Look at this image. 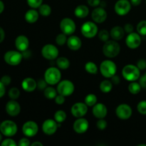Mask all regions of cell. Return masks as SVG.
Segmentation results:
<instances>
[{
	"label": "cell",
	"mask_w": 146,
	"mask_h": 146,
	"mask_svg": "<svg viewBox=\"0 0 146 146\" xmlns=\"http://www.w3.org/2000/svg\"><path fill=\"white\" fill-rule=\"evenodd\" d=\"M81 32L85 38H94L98 33V26L94 21H86L81 26Z\"/></svg>",
	"instance_id": "5"
},
{
	"label": "cell",
	"mask_w": 146,
	"mask_h": 146,
	"mask_svg": "<svg viewBox=\"0 0 146 146\" xmlns=\"http://www.w3.org/2000/svg\"><path fill=\"white\" fill-rule=\"evenodd\" d=\"M92 113L94 117L98 119L104 118L108 114V108L105 104L98 103L93 106Z\"/></svg>",
	"instance_id": "20"
},
{
	"label": "cell",
	"mask_w": 146,
	"mask_h": 146,
	"mask_svg": "<svg viewBox=\"0 0 146 146\" xmlns=\"http://www.w3.org/2000/svg\"><path fill=\"white\" fill-rule=\"evenodd\" d=\"M44 78L48 85H56L61 81V73L60 69L58 67H49L46 70Z\"/></svg>",
	"instance_id": "3"
},
{
	"label": "cell",
	"mask_w": 146,
	"mask_h": 146,
	"mask_svg": "<svg viewBox=\"0 0 146 146\" xmlns=\"http://www.w3.org/2000/svg\"><path fill=\"white\" fill-rule=\"evenodd\" d=\"M38 9L40 15L44 17H49L51 14V11H52L51 6L47 4H42Z\"/></svg>",
	"instance_id": "30"
},
{
	"label": "cell",
	"mask_w": 146,
	"mask_h": 146,
	"mask_svg": "<svg viewBox=\"0 0 146 146\" xmlns=\"http://www.w3.org/2000/svg\"><path fill=\"white\" fill-rule=\"evenodd\" d=\"M67 35L66 34H64V33L61 32V34H58V35L56 36L55 41L57 45L58 46H64V44H66L67 42Z\"/></svg>",
	"instance_id": "36"
},
{
	"label": "cell",
	"mask_w": 146,
	"mask_h": 146,
	"mask_svg": "<svg viewBox=\"0 0 146 146\" xmlns=\"http://www.w3.org/2000/svg\"><path fill=\"white\" fill-rule=\"evenodd\" d=\"M88 5L92 7H97L101 4V0H87Z\"/></svg>",
	"instance_id": "50"
},
{
	"label": "cell",
	"mask_w": 146,
	"mask_h": 146,
	"mask_svg": "<svg viewBox=\"0 0 146 146\" xmlns=\"http://www.w3.org/2000/svg\"><path fill=\"white\" fill-rule=\"evenodd\" d=\"M47 85H48V84L44 78V79H39L37 81V88L40 91H44V89L47 87Z\"/></svg>",
	"instance_id": "42"
},
{
	"label": "cell",
	"mask_w": 146,
	"mask_h": 146,
	"mask_svg": "<svg viewBox=\"0 0 146 146\" xmlns=\"http://www.w3.org/2000/svg\"><path fill=\"white\" fill-rule=\"evenodd\" d=\"M9 97L12 100H17L20 96V91L17 87H13L10 88L8 92Z\"/></svg>",
	"instance_id": "37"
},
{
	"label": "cell",
	"mask_w": 146,
	"mask_h": 146,
	"mask_svg": "<svg viewBox=\"0 0 146 146\" xmlns=\"http://www.w3.org/2000/svg\"><path fill=\"white\" fill-rule=\"evenodd\" d=\"M137 66L138 67L140 70H145L146 69V60L144 59V58H141V59H139L137 62L136 64Z\"/></svg>",
	"instance_id": "46"
},
{
	"label": "cell",
	"mask_w": 146,
	"mask_h": 146,
	"mask_svg": "<svg viewBox=\"0 0 146 146\" xmlns=\"http://www.w3.org/2000/svg\"><path fill=\"white\" fill-rule=\"evenodd\" d=\"M128 91L131 93L133 95H137L141 92L142 87H141V84L139 82H136V81H132L129 84L128 86Z\"/></svg>",
	"instance_id": "29"
},
{
	"label": "cell",
	"mask_w": 146,
	"mask_h": 146,
	"mask_svg": "<svg viewBox=\"0 0 146 146\" xmlns=\"http://www.w3.org/2000/svg\"><path fill=\"white\" fill-rule=\"evenodd\" d=\"M1 141H2V133L0 132V142H1Z\"/></svg>",
	"instance_id": "58"
},
{
	"label": "cell",
	"mask_w": 146,
	"mask_h": 146,
	"mask_svg": "<svg viewBox=\"0 0 146 146\" xmlns=\"http://www.w3.org/2000/svg\"><path fill=\"white\" fill-rule=\"evenodd\" d=\"M138 146H146V144H139Z\"/></svg>",
	"instance_id": "59"
},
{
	"label": "cell",
	"mask_w": 146,
	"mask_h": 146,
	"mask_svg": "<svg viewBox=\"0 0 146 146\" xmlns=\"http://www.w3.org/2000/svg\"><path fill=\"white\" fill-rule=\"evenodd\" d=\"M138 80H139V84H141L142 88H146V72L144 73L142 76L141 75Z\"/></svg>",
	"instance_id": "49"
},
{
	"label": "cell",
	"mask_w": 146,
	"mask_h": 146,
	"mask_svg": "<svg viewBox=\"0 0 146 146\" xmlns=\"http://www.w3.org/2000/svg\"><path fill=\"white\" fill-rule=\"evenodd\" d=\"M103 53L107 58H113L119 55L121 52V46L115 40H108L106 41L103 46Z\"/></svg>",
	"instance_id": "1"
},
{
	"label": "cell",
	"mask_w": 146,
	"mask_h": 146,
	"mask_svg": "<svg viewBox=\"0 0 146 146\" xmlns=\"http://www.w3.org/2000/svg\"><path fill=\"white\" fill-rule=\"evenodd\" d=\"M21 88L27 92H33L37 88V81L31 77H27L21 82Z\"/></svg>",
	"instance_id": "23"
},
{
	"label": "cell",
	"mask_w": 146,
	"mask_h": 146,
	"mask_svg": "<svg viewBox=\"0 0 146 146\" xmlns=\"http://www.w3.org/2000/svg\"><path fill=\"white\" fill-rule=\"evenodd\" d=\"M18 145L19 146H29L31 145V143H30V141L29 140L28 137H27V138H21L19 141Z\"/></svg>",
	"instance_id": "47"
},
{
	"label": "cell",
	"mask_w": 146,
	"mask_h": 146,
	"mask_svg": "<svg viewBox=\"0 0 146 146\" xmlns=\"http://www.w3.org/2000/svg\"><path fill=\"white\" fill-rule=\"evenodd\" d=\"M22 53V55H23V57L24 58H29V57L31 56V52H30V51H29L28 49L26 50V51H23Z\"/></svg>",
	"instance_id": "55"
},
{
	"label": "cell",
	"mask_w": 146,
	"mask_h": 146,
	"mask_svg": "<svg viewBox=\"0 0 146 146\" xmlns=\"http://www.w3.org/2000/svg\"><path fill=\"white\" fill-rule=\"evenodd\" d=\"M108 14L103 7H96L91 12V18L96 24H101L106 20Z\"/></svg>",
	"instance_id": "18"
},
{
	"label": "cell",
	"mask_w": 146,
	"mask_h": 146,
	"mask_svg": "<svg viewBox=\"0 0 146 146\" xmlns=\"http://www.w3.org/2000/svg\"><path fill=\"white\" fill-rule=\"evenodd\" d=\"M5 93H6L5 86H4V84L0 81V98H2V97L5 95Z\"/></svg>",
	"instance_id": "52"
},
{
	"label": "cell",
	"mask_w": 146,
	"mask_h": 146,
	"mask_svg": "<svg viewBox=\"0 0 146 146\" xmlns=\"http://www.w3.org/2000/svg\"><path fill=\"white\" fill-rule=\"evenodd\" d=\"M60 29L61 32L66 34L67 36H71L74 34L76 29V23L71 18L66 17L61 19L59 24Z\"/></svg>",
	"instance_id": "10"
},
{
	"label": "cell",
	"mask_w": 146,
	"mask_h": 146,
	"mask_svg": "<svg viewBox=\"0 0 146 146\" xmlns=\"http://www.w3.org/2000/svg\"><path fill=\"white\" fill-rule=\"evenodd\" d=\"M113 86V84L111 82V80L106 79L101 81L99 86V88L103 93L108 94V93H110L112 91Z\"/></svg>",
	"instance_id": "27"
},
{
	"label": "cell",
	"mask_w": 146,
	"mask_h": 146,
	"mask_svg": "<svg viewBox=\"0 0 146 146\" xmlns=\"http://www.w3.org/2000/svg\"><path fill=\"white\" fill-rule=\"evenodd\" d=\"M4 7H4V2H3L1 0H0V14H1L3 11H4Z\"/></svg>",
	"instance_id": "56"
},
{
	"label": "cell",
	"mask_w": 146,
	"mask_h": 146,
	"mask_svg": "<svg viewBox=\"0 0 146 146\" xmlns=\"http://www.w3.org/2000/svg\"><path fill=\"white\" fill-rule=\"evenodd\" d=\"M115 114L119 119L123 120V121L128 120L132 116V108L128 104H121L115 108Z\"/></svg>",
	"instance_id": "12"
},
{
	"label": "cell",
	"mask_w": 146,
	"mask_h": 146,
	"mask_svg": "<svg viewBox=\"0 0 146 146\" xmlns=\"http://www.w3.org/2000/svg\"><path fill=\"white\" fill-rule=\"evenodd\" d=\"M1 146H16L17 145V143L11 138H7V139L4 140L1 143Z\"/></svg>",
	"instance_id": "43"
},
{
	"label": "cell",
	"mask_w": 146,
	"mask_h": 146,
	"mask_svg": "<svg viewBox=\"0 0 146 146\" xmlns=\"http://www.w3.org/2000/svg\"><path fill=\"white\" fill-rule=\"evenodd\" d=\"M57 92L65 97L70 96L75 91V86L70 80H63L57 84Z\"/></svg>",
	"instance_id": "7"
},
{
	"label": "cell",
	"mask_w": 146,
	"mask_h": 146,
	"mask_svg": "<svg viewBox=\"0 0 146 146\" xmlns=\"http://www.w3.org/2000/svg\"><path fill=\"white\" fill-rule=\"evenodd\" d=\"M24 58L22 55V53L19 51H8L4 54V61L7 63V64L10 66H15L19 65L21 64L22 58Z\"/></svg>",
	"instance_id": "8"
},
{
	"label": "cell",
	"mask_w": 146,
	"mask_h": 146,
	"mask_svg": "<svg viewBox=\"0 0 146 146\" xmlns=\"http://www.w3.org/2000/svg\"><path fill=\"white\" fill-rule=\"evenodd\" d=\"M66 97L64 96L61 95V94H57L56 96L54 98V101H55V103L58 105H62L65 103Z\"/></svg>",
	"instance_id": "44"
},
{
	"label": "cell",
	"mask_w": 146,
	"mask_h": 146,
	"mask_svg": "<svg viewBox=\"0 0 146 146\" xmlns=\"http://www.w3.org/2000/svg\"><path fill=\"white\" fill-rule=\"evenodd\" d=\"M57 90H56L54 87L51 86H47L46 88L44 89V96L48 99H54L55 97L57 95Z\"/></svg>",
	"instance_id": "31"
},
{
	"label": "cell",
	"mask_w": 146,
	"mask_h": 146,
	"mask_svg": "<svg viewBox=\"0 0 146 146\" xmlns=\"http://www.w3.org/2000/svg\"><path fill=\"white\" fill-rule=\"evenodd\" d=\"M0 81H1L3 84H4V85L5 86H9L10 84H11V78L9 76L4 75L1 77V79H0Z\"/></svg>",
	"instance_id": "45"
},
{
	"label": "cell",
	"mask_w": 146,
	"mask_h": 146,
	"mask_svg": "<svg viewBox=\"0 0 146 146\" xmlns=\"http://www.w3.org/2000/svg\"><path fill=\"white\" fill-rule=\"evenodd\" d=\"M88 106L85 103L78 102L74 104L71 108V113L75 118H82L88 112Z\"/></svg>",
	"instance_id": "15"
},
{
	"label": "cell",
	"mask_w": 146,
	"mask_h": 146,
	"mask_svg": "<svg viewBox=\"0 0 146 146\" xmlns=\"http://www.w3.org/2000/svg\"><path fill=\"white\" fill-rule=\"evenodd\" d=\"M131 4L134 7H137V6H139L140 4L142 2V0H130Z\"/></svg>",
	"instance_id": "54"
},
{
	"label": "cell",
	"mask_w": 146,
	"mask_h": 146,
	"mask_svg": "<svg viewBox=\"0 0 146 146\" xmlns=\"http://www.w3.org/2000/svg\"><path fill=\"white\" fill-rule=\"evenodd\" d=\"M125 32L124 31V29L121 27V26H115V27H113L110 31L111 38L113 40H115L117 41L123 39L125 36Z\"/></svg>",
	"instance_id": "24"
},
{
	"label": "cell",
	"mask_w": 146,
	"mask_h": 146,
	"mask_svg": "<svg viewBox=\"0 0 146 146\" xmlns=\"http://www.w3.org/2000/svg\"><path fill=\"white\" fill-rule=\"evenodd\" d=\"M58 128V123L54 119H46L44 121L41 126L42 131L47 135H54L57 131Z\"/></svg>",
	"instance_id": "16"
},
{
	"label": "cell",
	"mask_w": 146,
	"mask_h": 146,
	"mask_svg": "<svg viewBox=\"0 0 146 146\" xmlns=\"http://www.w3.org/2000/svg\"><path fill=\"white\" fill-rule=\"evenodd\" d=\"M98 38H99V39L101 40V41H104V42L108 41L109 38L111 37L110 32L106 29H102L100 31H98Z\"/></svg>",
	"instance_id": "38"
},
{
	"label": "cell",
	"mask_w": 146,
	"mask_h": 146,
	"mask_svg": "<svg viewBox=\"0 0 146 146\" xmlns=\"http://www.w3.org/2000/svg\"><path fill=\"white\" fill-rule=\"evenodd\" d=\"M67 46L71 51H78L81 48L82 41L78 36L75 35H71L67 39Z\"/></svg>",
	"instance_id": "22"
},
{
	"label": "cell",
	"mask_w": 146,
	"mask_h": 146,
	"mask_svg": "<svg viewBox=\"0 0 146 146\" xmlns=\"http://www.w3.org/2000/svg\"><path fill=\"white\" fill-rule=\"evenodd\" d=\"M97 101H98V98L94 94H88L84 98V103L88 107H93L95 104H97Z\"/></svg>",
	"instance_id": "33"
},
{
	"label": "cell",
	"mask_w": 146,
	"mask_h": 146,
	"mask_svg": "<svg viewBox=\"0 0 146 146\" xmlns=\"http://www.w3.org/2000/svg\"><path fill=\"white\" fill-rule=\"evenodd\" d=\"M99 70L103 76L106 78H111L116 74L117 66L111 60H104L100 64Z\"/></svg>",
	"instance_id": "4"
},
{
	"label": "cell",
	"mask_w": 146,
	"mask_h": 146,
	"mask_svg": "<svg viewBox=\"0 0 146 146\" xmlns=\"http://www.w3.org/2000/svg\"><path fill=\"white\" fill-rule=\"evenodd\" d=\"M4 38H5V32L4 30L0 27V44L4 41Z\"/></svg>",
	"instance_id": "53"
},
{
	"label": "cell",
	"mask_w": 146,
	"mask_h": 146,
	"mask_svg": "<svg viewBox=\"0 0 146 146\" xmlns=\"http://www.w3.org/2000/svg\"><path fill=\"white\" fill-rule=\"evenodd\" d=\"M142 40L141 36L138 32H132L128 34L125 38V44L131 49H135L141 46Z\"/></svg>",
	"instance_id": "14"
},
{
	"label": "cell",
	"mask_w": 146,
	"mask_h": 146,
	"mask_svg": "<svg viewBox=\"0 0 146 146\" xmlns=\"http://www.w3.org/2000/svg\"><path fill=\"white\" fill-rule=\"evenodd\" d=\"M85 70L88 74L94 75V74H96L98 73V68L94 62H93V61H88L85 64Z\"/></svg>",
	"instance_id": "32"
},
{
	"label": "cell",
	"mask_w": 146,
	"mask_h": 146,
	"mask_svg": "<svg viewBox=\"0 0 146 146\" xmlns=\"http://www.w3.org/2000/svg\"><path fill=\"white\" fill-rule=\"evenodd\" d=\"M74 14L77 18H86L89 14V9L86 5L80 4V5L77 6L74 9Z\"/></svg>",
	"instance_id": "26"
},
{
	"label": "cell",
	"mask_w": 146,
	"mask_h": 146,
	"mask_svg": "<svg viewBox=\"0 0 146 146\" xmlns=\"http://www.w3.org/2000/svg\"><path fill=\"white\" fill-rule=\"evenodd\" d=\"M22 133L26 137L32 138L34 137L38 131V124L33 121H28L22 125Z\"/></svg>",
	"instance_id": "13"
},
{
	"label": "cell",
	"mask_w": 146,
	"mask_h": 146,
	"mask_svg": "<svg viewBox=\"0 0 146 146\" xmlns=\"http://www.w3.org/2000/svg\"><path fill=\"white\" fill-rule=\"evenodd\" d=\"M70 64H71V63H70L69 59L67 58L66 57L61 56L56 58V66L59 69H67V68H69Z\"/></svg>",
	"instance_id": "28"
},
{
	"label": "cell",
	"mask_w": 146,
	"mask_h": 146,
	"mask_svg": "<svg viewBox=\"0 0 146 146\" xmlns=\"http://www.w3.org/2000/svg\"><path fill=\"white\" fill-rule=\"evenodd\" d=\"M18 131V127L17 123L11 120H6L0 125V132L4 135V136L11 138L16 135Z\"/></svg>",
	"instance_id": "6"
},
{
	"label": "cell",
	"mask_w": 146,
	"mask_h": 146,
	"mask_svg": "<svg viewBox=\"0 0 146 146\" xmlns=\"http://www.w3.org/2000/svg\"><path fill=\"white\" fill-rule=\"evenodd\" d=\"M54 120L56 121L57 123H62L63 122L66 121L67 118V115L66 113V112L63 110H58L55 112L54 113Z\"/></svg>",
	"instance_id": "34"
},
{
	"label": "cell",
	"mask_w": 146,
	"mask_h": 146,
	"mask_svg": "<svg viewBox=\"0 0 146 146\" xmlns=\"http://www.w3.org/2000/svg\"><path fill=\"white\" fill-rule=\"evenodd\" d=\"M41 55L46 59L52 61L58 58L59 55V51L54 44H47L41 48Z\"/></svg>",
	"instance_id": "9"
},
{
	"label": "cell",
	"mask_w": 146,
	"mask_h": 146,
	"mask_svg": "<svg viewBox=\"0 0 146 146\" xmlns=\"http://www.w3.org/2000/svg\"><path fill=\"white\" fill-rule=\"evenodd\" d=\"M27 4L32 9H38L43 4V0H27Z\"/></svg>",
	"instance_id": "40"
},
{
	"label": "cell",
	"mask_w": 146,
	"mask_h": 146,
	"mask_svg": "<svg viewBox=\"0 0 146 146\" xmlns=\"http://www.w3.org/2000/svg\"><path fill=\"white\" fill-rule=\"evenodd\" d=\"M131 7L132 4L129 0H118L114 6V9L118 15L123 17L131 11Z\"/></svg>",
	"instance_id": "11"
},
{
	"label": "cell",
	"mask_w": 146,
	"mask_h": 146,
	"mask_svg": "<svg viewBox=\"0 0 146 146\" xmlns=\"http://www.w3.org/2000/svg\"><path fill=\"white\" fill-rule=\"evenodd\" d=\"M89 128V123L86 118H78L73 124V129L76 133H85Z\"/></svg>",
	"instance_id": "17"
},
{
	"label": "cell",
	"mask_w": 146,
	"mask_h": 146,
	"mask_svg": "<svg viewBox=\"0 0 146 146\" xmlns=\"http://www.w3.org/2000/svg\"><path fill=\"white\" fill-rule=\"evenodd\" d=\"M15 46L17 49L21 52L29 49V40L28 37L24 35L18 36L15 39Z\"/></svg>",
	"instance_id": "21"
},
{
	"label": "cell",
	"mask_w": 146,
	"mask_h": 146,
	"mask_svg": "<svg viewBox=\"0 0 146 146\" xmlns=\"http://www.w3.org/2000/svg\"><path fill=\"white\" fill-rule=\"evenodd\" d=\"M5 110L7 113L10 116H17L21 112V106L16 100L11 99L6 104Z\"/></svg>",
	"instance_id": "19"
},
{
	"label": "cell",
	"mask_w": 146,
	"mask_h": 146,
	"mask_svg": "<svg viewBox=\"0 0 146 146\" xmlns=\"http://www.w3.org/2000/svg\"><path fill=\"white\" fill-rule=\"evenodd\" d=\"M0 125H1V123H0Z\"/></svg>",
	"instance_id": "61"
},
{
	"label": "cell",
	"mask_w": 146,
	"mask_h": 146,
	"mask_svg": "<svg viewBox=\"0 0 146 146\" xmlns=\"http://www.w3.org/2000/svg\"><path fill=\"white\" fill-rule=\"evenodd\" d=\"M111 81L113 85H118V84H119L120 82H121V78H120V77L118 76H117L116 74H115L113 76L111 77Z\"/></svg>",
	"instance_id": "51"
},
{
	"label": "cell",
	"mask_w": 146,
	"mask_h": 146,
	"mask_svg": "<svg viewBox=\"0 0 146 146\" xmlns=\"http://www.w3.org/2000/svg\"><path fill=\"white\" fill-rule=\"evenodd\" d=\"M108 123L104 118H100L96 122V127L100 131H104L107 128Z\"/></svg>",
	"instance_id": "41"
},
{
	"label": "cell",
	"mask_w": 146,
	"mask_h": 146,
	"mask_svg": "<svg viewBox=\"0 0 146 146\" xmlns=\"http://www.w3.org/2000/svg\"><path fill=\"white\" fill-rule=\"evenodd\" d=\"M122 76L126 81L130 82L136 81L141 76V70L136 65L127 64L123 68Z\"/></svg>",
	"instance_id": "2"
},
{
	"label": "cell",
	"mask_w": 146,
	"mask_h": 146,
	"mask_svg": "<svg viewBox=\"0 0 146 146\" xmlns=\"http://www.w3.org/2000/svg\"><path fill=\"white\" fill-rule=\"evenodd\" d=\"M136 30L141 36H146V20H142L138 23Z\"/></svg>",
	"instance_id": "35"
},
{
	"label": "cell",
	"mask_w": 146,
	"mask_h": 146,
	"mask_svg": "<svg viewBox=\"0 0 146 146\" xmlns=\"http://www.w3.org/2000/svg\"><path fill=\"white\" fill-rule=\"evenodd\" d=\"M145 4H146V0H145Z\"/></svg>",
	"instance_id": "60"
},
{
	"label": "cell",
	"mask_w": 146,
	"mask_h": 146,
	"mask_svg": "<svg viewBox=\"0 0 146 146\" xmlns=\"http://www.w3.org/2000/svg\"><path fill=\"white\" fill-rule=\"evenodd\" d=\"M31 146H43V143H41V142H39V141H35V142L32 143H31Z\"/></svg>",
	"instance_id": "57"
},
{
	"label": "cell",
	"mask_w": 146,
	"mask_h": 146,
	"mask_svg": "<svg viewBox=\"0 0 146 146\" xmlns=\"http://www.w3.org/2000/svg\"><path fill=\"white\" fill-rule=\"evenodd\" d=\"M39 17V12L38 11L36 10V9H32L28 10L27 12L25 13V16H24V19H25L26 21L29 24H34L36 23Z\"/></svg>",
	"instance_id": "25"
},
{
	"label": "cell",
	"mask_w": 146,
	"mask_h": 146,
	"mask_svg": "<svg viewBox=\"0 0 146 146\" xmlns=\"http://www.w3.org/2000/svg\"><path fill=\"white\" fill-rule=\"evenodd\" d=\"M123 29H124V31H125V32L128 34L133 32V31H134L133 26L131 24H129V23H128V24H125V25H124Z\"/></svg>",
	"instance_id": "48"
},
{
	"label": "cell",
	"mask_w": 146,
	"mask_h": 146,
	"mask_svg": "<svg viewBox=\"0 0 146 146\" xmlns=\"http://www.w3.org/2000/svg\"><path fill=\"white\" fill-rule=\"evenodd\" d=\"M138 112L141 115H146V100L140 101L137 105Z\"/></svg>",
	"instance_id": "39"
}]
</instances>
